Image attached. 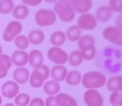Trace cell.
I'll return each instance as SVG.
<instances>
[{
	"label": "cell",
	"mask_w": 122,
	"mask_h": 106,
	"mask_svg": "<svg viewBox=\"0 0 122 106\" xmlns=\"http://www.w3.org/2000/svg\"><path fill=\"white\" fill-rule=\"evenodd\" d=\"M110 102L113 106H119L120 105V92H112L110 95Z\"/></svg>",
	"instance_id": "obj_33"
},
{
	"label": "cell",
	"mask_w": 122,
	"mask_h": 106,
	"mask_svg": "<svg viewBox=\"0 0 122 106\" xmlns=\"http://www.w3.org/2000/svg\"><path fill=\"white\" fill-rule=\"evenodd\" d=\"M60 85L58 82H56L54 80H48L43 85V91L45 94L53 96V95H57L60 92Z\"/></svg>",
	"instance_id": "obj_21"
},
{
	"label": "cell",
	"mask_w": 122,
	"mask_h": 106,
	"mask_svg": "<svg viewBox=\"0 0 122 106\" xmlns=\"http://www.w3.org/2000/svg\"><path fill=\"white\" fill-rule=\"evenodd\" d=\"M28 106H45V103L42 99L34 98L29 102Z\"/></svg>",
	"instance_id": "obj_34"
},
{
	"label": "cell",
	"mask_w": 122,
	"mask_h": 106,
	"mask_svg": "<svg viewBox=\"0 0 122 106\" xmlns=\"http://www.w3.org/2000/svg\"><path fill=\"white\" fill-rule=\"evenodd\" d=\"M102 37L107 42L116 46H122V30L116 26L108 27L102 32Z\"/></svg>",
	"instance_id": "obj_5"
},
{
	"label": "cell",
	"mask_w": 122,
	"mask_h": 106,
	"mask_svg": "<svg viewBox=\"0 0 122 106\" xmlns=\"http://www.w3.org/2000/svg\"><path fill=\"white\" fill-rule=\"evenodd\" d=\"M29 71L25 67H18L13 73V77L15 82H18L21 85L27 83L29 79Z\"/></svg>",
	"instance_id": "obj_17"
},
{
	"label": "cell",
	"mask_w": 122,
	"mask_h": 106,
	"mask_svg": "<svg viewBox=\"0 0 122 106\" xmlns=\"http://www.w3.org/2000/svg\"><path fill=\"white\" fill-rule=\"evenodd\" d=\"M119 106H122V90L120 92V105Z\"/></svg>",
	"instance_id": "obj_39"
},
{
	"label": "cell",
	"mask_w": 122,
	"mask_h": 106,
	"mask_svg": "<svg viewBox=\"0 0 122 106\" xmlns=\"http://www.w3.org/2000/svg\"><path fill=\"white\" fill-rule=\"evenodd\" d=\"M114 12L109 8V6H101L97 9L95 18L97 22L100 23H107L112 18Z\"/></svg>",
	"instance_id": "obj_12"
},
{
	"label": "cell",
	"mask_w": 122,
	"mask_h": 106,
	"mask_svg": "<svg viewBox=\"0 0 122 106\" xmlns=\"http://www.w3.org/2000/svg\"><path fill=\"white\" fill-rule=\"evenodd\" d=\"M66 37L70 42H76L81 37V30L76 25H72L67 28L66 32Z\"/></svg>",
	"instance_id": "obj_22"
},
{
	"label": "cell",
	"mask_w": 122,
	"mask_h": 106,
	"mask_svg": "<svg viewBox=\"0 0 122 106\" xmlns=\"http://www.w3.org/2000/svg\"><path fill=\"white\" fill-rule=\"evenodd\" d=\"M2 95L8 99H13L19 93V86L17 82L13 80H8L1 87Z\"/></svg>",
	"instance_id": "obj_10"
},
{
	"label": "cell",
	"mask_w": 122,
	"mask_h": 106,
	"mask_svg": "<svg viewBox=\"0 0 122 106\" xmlns=\"http://www.w3.org/2000/svg\"><path fill=\"white\" fill-rule=\"evenodd\" d=\"M3 55V47H2V46L0 45V56Z\"/></svg>",
	"instance_id": "obj_40"
},
{
	"label": "cell",
	"mask_w": 122,
	"mask_h": 106,
	"mask_svg": "<svg viewBox=\"0 0 122 106\" xmlns=\"http://www.w3.org/2000/svg\"><path fill=\"white\" fill-rule=\"evenodd\" d=\"M28 62L33 69L40 67L43 64V55L39 50H32L28 54Z\"/></svg>",
	"instance_id": "obj_15"
},
{
	"label": "cell",
	"mask_w": 122,
	"mask_h": 106,
	"mask_svg": "<svg viewBox=\"0 0 122 106\" xmlns=\"http://www.w3.org/2000/svg\"><path fill=\"white\" fill-rule=\"evenodd\" d=\"M14 44L19 50H25L29 46V41L28 38L25 36L18 35L16 38L14 39Z\"/></svg>",
	"instance_id": "obj_30"
},
{
	"label": "cell",
	"mask_w": 122,
	"mask_h": 106,
	"mask_svg": "<svg viewBox=\"0 0 122 106\" xmlns=\"http://www.w3.org/2000/svg\"><path fill=\"white\" fill-rule=\"evenodd\" d=\"M3 106H15L13 104H6V105H3Z\"/></svg>",
	"instance_id": "obj_41"
},
{
	"label": "cell",
	"mask_w": 122,
	"mask_h": 106,
	"mask_svg": "<svg viewBox=\"0 0 122 106\" xmlns=\"http://www.w3.org/2000/svg\"><path fill=\"white\" fill-rule=\"evenodd\" d=\"M115 23H116V27H118V28H120L121 30H122V13H121V14L116 18Z\"/></svg>",
	"instance_id": "obj_37"
},
{
	"label": "cell",
	"mask_w": 122,
	"mask_h": 106,
	"mask_svg": "<svg viewBox=\"0 0 122 106\" xmlns=\"http://www.w3.org/2000/svg\"><path fill=\"white\" fill-rule=\"evenodd\" d=\"M2 102H3V100H2V97H1V95H0V106L2 105Z\"/></svg>",
	"instance_id": "obj_42"
},
{
	"label": "cell",
	"mask_w": 122,
	"mask_h": 106,
	"mask_svg": "<svg viewBox=\"0 0 122 106\" xmlns=\"http://www.w3.org/2000/svg\"><path fill=\"white\" fill-rule=\"evenodd\" d=\"M11 57L8 55H2L0 56V79L6 77L8 70L12 66Z\"/></svg>",
	"instance_id": "obj_19"
},
{
	"label": "cell",
	"mask_w": 122,
	"mask_h": 106,
	"mask_svg": "<svg viewBox=\"0 0 122 106\" xmlns=\"http://www.w3.org/2000/svg\"><path fill=\"white\" fill-rule=\"evenodd\" d=\"M83 57L79 50H75L68 56V62L71 66H78L83 62Z\"/></svg>",
	"instance_id": "obj_26"
},
{
	"label": "cell",
	"mask_w": 122,
	"mask_h": 106,
	"mask_svg": "<svg viewBox=\"0 0 122 106\" xmlns=\"http://www.w3.org/2000/svg\"><path fill=\"white\" fill-rule=\"evenodd\" d=\"M47 58L56 65H64L68 61V54L58 47H52L47 51Z\"/></svg>",
	"instance_id": "obj_6"
},
{
	"label": "cell",
	"mask_w": 122,
	"mask_h": 106,
	"mask_svg": "<svg viewBox=\"0 0 122 106\" xmlns=\"http://www.w3.org/2000/svg\"><path fill=\"white\" fill-rule=\"evenodd\" d=\"M56 21V15L51 9H40L35 14V22L39 27H50Z\"/></svg>",
	"instance_id": "obj_4"
},
{
	"label": "cell",
	"mask_w": 122,
	"mask_h": 106,
	"mask_svg": "<svg viewBox=\"0 0 122 106\" xmlns=\"http://www.w3.org/2000/svg\"><path fill=\"white\" fill-rule=\"evenodd\" d=\"M25 5L29 6H37L42 3L43 0H21Z\"/></svg>",
	"instance_id": "obj_36"
},
{
	"label": "cell",
	"mask_w": 122,
	"mask_h": 106,
	"mask_svg": "<svg viewBox=\"0 0 122 106\" xmlns=\"http://www.w3.org/2000/svg\"><path fill=\"white\" fill-rule=\"evenodd\" d=\"M108 6L113 12L122 13V0H110Z\"/></svg>",
	"instance_id": "obj_32"
},
{
	"label": "cell",
	"mask_w": 122,
	"mask_h": 106,
	"mask_svg": "<svg viewBox=\"0 0 122 106\" xmlns=\"http://www.w3.org/2000/svg\"><path fill=\"white\" fill-rule=\"evenodd\" d=\"M95 38L92 35H84L81 36V38L77 41V46H78L79 50H81L82 48L88 46L95 45Z\"/></svg>",
	"instance_id": "obj_28"
},
{
	"label": "cell",
	"mask_w": 122,
	"mask_h": 106,
	"mask_svg": "<svg viewBox=\"0 0 122 106\" xmlns=\"http://www.w3.org/2000/svg\"><path fill=\"white\" fill-rule=\"evenodd\" d=\"M14 8V3L13 0H1L0 1V13L8 14L12 13Z\"/></svg>",
	"instance_id": "obj_29"
},
{
	"label": "cell",
	"mask_w": 122,
	"mask_h": 106,
	"mask_svg": "<svg viewBox=\"0 0 122 106\" xmlns=\"http://www.w3.org/2000/svg\"><path fill=\"white\" fill-rule=\"evenodd\" d=\"M106 88L111 92H121L122 90V76H112L106 80Z\"/></svg>",
	"instance_id": "obj_16"
},
{
	"label": "cell",
	"mask_w": 122,
	"mask_h": 106,
	"mask_svg": "<svg viewBox=\"0 0 122 106\" xmlns=\"http://www.w3.org/2000/svg\"><path fill=\"white\" fill-rule=\"evenodd\" d=\"M44 1L47 3H57L59 0H44Z\"/></svg>",
	"instance_id": "obj_38"
},
{
	"label": "cell",
	"mask_w": 122,
	"mask_h": 106,
	"mask_svg": "<svg viewBox=\"0 0 122 106\" xmlns=\"http://www.w3.org/2000/svg\"><path fill=\"white\" fill-rule=\"evenodd\" d=\"M23 30V26L18 21H12L7 25L3 34V39L4 42H9L13 41Z\"/></svg>",
	"instance_id": "obj_7"
},
{
	"label": "cell",
	"mask_w": 122,
	"mask_h": 106,
	"mask_svg": "<svg viewBox=\"0 0 122 106\" xmlns=\"http://www.w3.org/2000/svg\"><path fill=\"white\" fill-rule=\"evenodd\" d=\"M84 102L87 106H102L104 100L97 90H87L84 93Z\"/></svg>",
	"instance_id": "obj_9"
},
{
	"label": "cell",
	"mask_w": 122,
	"mask_h": 106,
	"mask_svg": "<svg viewBox=\"0 0 122 106\" xmlns=\"http://www.w3.org/2000/svg\"><path fill=\"white\" fill-rule=\"evenodd\" d=\"M45 40V35L43 32L40 30H32L28 34L29 43L32 45H40Z\"/></svg>",
	"instance_id": "obj_23"
},
{
	"label": "cell",
	"mask_w": 122,
	"mask_h": 106,
	"mask_svg": "<svg viewBox=\"0 0 122 106\" xmlns=\"http://www.w3.org/2000/svg\"><path fill=\"white\" fill-rule=\"evenodd\" d=\"M81 78H82V76L80 71H71L67 72L65 80H66V84H68L69 85L75 86V85H77L81 83Z\"/></svg>",
	"instance_id": "obj_25"
},
{
	"label": "cell",
	"mask_w": 122,
	"mask_h": 106,
	"mask_svg": "<svg viewBox=\"0 0 122 106\" xmlns=\"http://www.w3.org/2000/svg\"><path fill=\"white\" fill-rule=\"evenodd\" d=\"M50 76V69L47 66L42 64L40 67L34 69L29 76V83L32 88H40Z\"/></svg>",
	"instance_id": "obj_3"
},
{
	"label": "cell",
	"mask_w": 122,
	"mask_h": 106,
	"mask_svg": "<svg viewBox=\"0 0 122 106\" xmlns=\"http://www.w3.org/2000/svg\"><path fill=\"white\" fill-rule=\"evenodd\" d=\"M45 106H58L57 103H56V101L55 95H53V96H49L46 99Z\"/></svg>",
	"instance_id": "obj_35"
},
{
	"label": "cell",
	"mask_w": 122,
	"mask_h": 106,
	"mask_svg": "<svg viewBox=\"0 0 122 106\" xmlns=\"http://www.w3.org/2000/svg\"><path fill=\"white\" fill-rule=\"evenodd\" d=\"M67 72V69L65 67L64 65H56L50 71V75L52 80L56 82H61L66 79Z\"/></svg>",
	"instance_id": "obj_13"
},
{
	"label": "cell",
	"mask_w": 122,
	"mask_h": 106,
	"mask_svg": "<svg viewBox=\"0 0 122 106\" xmlns=\"http://www.w3.org/2000/svg\"><path fill=\"white\" fill-rule=\"evenodd\" d=\"M106 76L100 71H87L81 78V83L87 90H97L103 87L106 83Z\"/></svg>",
	"instance_id": "obj_1"
},
{
	"label": "cell",
	"mask_w": 122,
	"mask_h": 106,
	"mask_svg": "<svg viewBox=\"0 0 122 106\" xmlns=\"http://www.w3.org/2000/svg\"><path fill=\"white\" fill-rule=\"evenodd\" d=\"M73 9L77 13H88L92 8V0H68Z\"/></svg>",
	"instance_id": "obj_11"
},
{
	"label": "cell",
	"mask_w": 122,
	"mask_h": 106,
	"mask_svg": "<svg viewBox=\"0 0 122 106\" xmlns=\"http://www.w3.org/2000/svg\"><path fill=\"white\" fill-rule=\"evenodd\" d=\"M29 14V9L26 5H17L13 10V17L17 20H23L27 18Z\"/></svg>",
	"instance_id": "obj_24"
},
{
	"label": "cell",
	"mask_w": 122,
	"mask_h": 106,
	"mask_svg": "<svg viewBox=\"0 0 122 106\" xmlns=\"http://www.w3.org/2000/svg\"><path fill=\"white\" fill-rule=\"evenodd\" d=\"M66 34L61 31H56L52 32L50 37V42L53 47H61L66 42Z\"/></svg>",
	"instance_id": "obj_20"
},
{
	"label": "cell",
	"mask_w": 122,
	"mask_h": 106,
	"mask_svg": "<svg viewBox=\"0 0 122 106\" xmlns=\"http://www.w3.org/2000/svg\"><path fill=\"white\" fill-rule=\"evenodd\" d=\"M79 51L81 53L83 60H86V61L93 60L96 56V54H97V48H96L95 45L88 46V47H84L81 50Z\"/></svg>",
	"instance_id": "obj_27"
},
{
	"label": "cell",
	"mask_w": 122,
	"mask_h": 106,
	"mask_svg": "<svg viewBox=\"0 0 122 106\" xmlns=\"http://www.w3.org/2000/svg\"><path fill=\"white\" fill-rule=\"evenodd\" d=\"M30 102V97L27 94L21 93L15 96L14 103L18 106H27Z\"/></svg>",
	"instance_id": "obj_31"
},
{
	"label": "cell",
	"mask_w": 122,
	"mask_h": 106,
	"mask_svg": "<svg viewBox=\"0 0 122 106\" xmlns=\"http://www.w3.org/2000/svg\"><path fill=\"white\" fill-rule=\"evenodd\" d=\"M54 13L63 23H71L76 17V12L68 0H59L54 5Z\"/></svg>",
	"instance_id": "obj_2"
},
{
	"label": "cell",
	"mask_w": 122,
	"mask_h": 106,
	"mask_svg": "<svg viewBox=\"0 0 122 106\" xmlns=\"http://www.w3.org/2000/svg\"><path fill=\"white\" fill-rule=\"evenodd\" d=\"M112 106H113V105H112Z\"/></svg>",
	"instance_id": "obj_43"
},
{
	"label": "cell",
	"mask_w": 122,
	"mask_h": 106,
	"mask_svg": "<svg viewBox=\"0 0 122 106\" xmlns=\"http://www.w3.org/2000/svg\"><path fill=\"white\" fill-rule=\"evenodd\" d=\"M76 26L84 31H92L97 26V21L95 16L89 13H82L78 18Z\"/></svg>",
	"instance_id": "obj_8"
},
{
	"label": "cell",
	"mask_w": 122,
	"mask_h": 106,
	"mask_svg": "<svg viewBox=\"0 0 122 106\" xmlns=\"http://www.w3.org/2000/svg\"><path fill=\"white\" fill-rule=\"evenodd\" d=\"M55 98L58 106H77V102L75 98L66 94L58 93Z\"/></svg>",
	"instance_id": "obj_18"
},
{
	"label": "cell",
	"mask_w": 122,
	"mask_h": 106,
	"mask_svg": "<svg viewBox=\"0 0 122 106\" xmlns=\"http://www.w3.org/2000/svg\"><path fill=\"white\" fill-rule=\"evenodd\" d=\"M12 63L18 67H23L28 62V54L25 51H15L11 56Z\"/></svg>",
	"instance_id": "obj_14"
}]
</instances>
